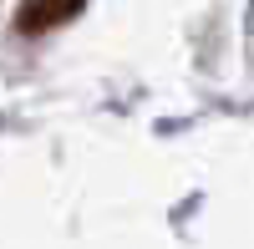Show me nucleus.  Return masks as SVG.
Listing matches in <instances>:
<instances>
[{
	"label": "nucleus",
	"instance_id": "f257e3e1",
	"mask_svg": "<svg viewBox=\"0 0 254 249\" xmlns=\"http://www.w3.org/2000/svg\"><path fill=\"white\" fill-rule=\"evenodd\" d=\"M81 5L87 0H20V15H15V26L36 36V31H51V26H66L71 15H81Z\"/></svg>",
	"mask_w": 254,
	"mask_h": 249
}]
</instances>
